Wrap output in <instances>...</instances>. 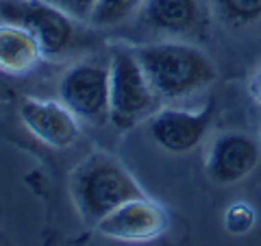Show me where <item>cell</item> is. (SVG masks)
Here are the masks:
<instances>
[{
    "instance_id": "obj_9",
    "label": "cell",
    "mask_w": 261,
    "mask_h": 246,
    "mask_svg": "<svg viewBox=\"0 0 261 246\" xmlns=\"http://www.w3.org/2000/svg\"><path fill=\"white\" fill-rule=\"evenodd\" d=\"M259 163V146L244 133H224L211 146L207 172L218 183H235L248 177Z\"/></svg>"
},
{
    "instance_id": "obj_10",
    "label": "cell",
    "mask_w": 261,
    "mask_h": 246,
    "mask_svg": "<svg viewBox=\"0 0 261 246\" xmlns=\"http://www.w3.org/2000/svg\"><path fill=\"white\" fill-rule=\"evenodd\" d=\"M144 18L154 31L172 37L196 35L205 27V11L198 0H146Z\"/></svg>"
},
{
    "instance_id": "obj_12",
    "label": "cell",
    "mask_w": 261,
    "mask_h": 246,
    "mask_svg": "<svg viewBox=\"0 0 261 246\" xmlns=\"http://www.w3.org/2000/svg\"><path fill=\"white\" fill-rule=\"evenodd\" d=\"M144 3L146 0H98L89 24L100 27V29L116 27V24L126 22L140 9H144Z\"/></svg>"
},
{
    "instance_id": "obj_8",
    "label": "cell",
    "mask_w": 261,
    "mask_h": 246,
    "mask_svg": "<svg viewBox=\"0 0 261 246\" xmlns=\"http://www.w3.org/2000/svg\"><path fill=\"white\" fill-rule=\"evenodd\" d=\"M20 120L29 129L31 135H35L39 142L57 151L70 149L79 139V125L76 116L59 101H35L24 98L20 103Z\"/></svg>"
},
{
    "instance_id": "obj_15",
    "label": "cell",
    "mask_w": 261,
    "mask_h": 246,
    "mask_svg": "<svg viewBox=\"0 0 261 246\" xmlns=\"http://www.w3.org/2000/svg\"><path fill=\"white\" fill-rule=\"evenodd\" d=\"M252 211L246 207V205H233L231 209H228V214H226V227H228V231H233V233H242V231H246V229H250L252 225Z\"/></svg>"
},
{
    "instance_id": "obj_2",
    "label": "cell",
    "mask_w": 261,
    "mask_h": 246,
    "mask_svg": "<svg viewBox=\"0 0 261 246\" xmlns=\"http://www.w3.org/2000/svg\"><path fill=\"white\" fill-rule=\"evenodd\" d=\"M70 192L87 227H96L120 205L146 196L128 170L107 155H94L81 163L72 175Z\"/></svg>"
},
{
    "instance_id": "obj_1",
    "label": "cell",
    "mask_w": 261,
    "mask_h": 246,
    "mask_svg": "<svg viewBox=\"0 0 261 246\" xmlns=\"http://www.w3.org/2000/svg\"><path fill=\"white\" fill-rule=\"evenodd\" d=\"M133 51L161 101L187 98L209 87L218 77L214 61L185 42H154Z\"/></svg>"
},
{
    "instance_id": "obj_5",
    "label": "cell",
    "mask_w": 261,
    "mask_h": 246,
    "mask_svg": "<svg viewBox=\"0 0 261 246\" xmlns=\"http://www.w3.org/2000/svg\"><path fill=\"white\" fill-rule=\"evenodd\" d=\"M109 65L100 61H81L59 81V101L79 120L100 125L109 120Z\"/></svg>"
},
{
    "instance_id": "obj_14",
    "label": "cell",
    "mask_w": 261,
    "mask_h": 246,
    "mask_svg": "<svg viewBox=\"0 0 261 246\" xmlns=\"http://www.w3.org/2000/svg\"><path fill=\"white\" fill-rule=\"evenodd\" d=\"M50 3L61 7L65 13H70L72 18H76L79 22H89L98 0H50Z\"/></svg>"
},
{
    "instance_id": "obj_3",
    "label": "cell",
    "mask_w": 261,
    "mask_h": 246,
    "mask_svg": "<svg viewBox=\"0 0 261 246\" xmlns=\"http://www.w3.org/2000/svg\"><path fill=\"white\" fill-rule=\"evenodd\" d=\"M109 120L118 129H130L157 111L161 98L130 48H113L109 59Z\"/></svg>"
},
{
    "instance_id": "obj_4",
    "label": "cell",
    "mask_w": 261,
    "mask_h": 246,
    "mask_svg": "<svg viewBox=\"0 0 261 246\" xmlns=\"http://www.w3.org/2000/svg\"><path fill=\"white\" fill-rule=\"evenodd\" d=\"M0 20L27 29L39 42L48 59L68 55L81 42L79 20L50 0H3Z\"/></svg>"
},
{
    "instance_id": "obj_7",
    "label": "cell",
    "mask_w": 261,
    "mask_h": 246,
    "mask_svg": "<svg viewBox=\"0 0 261 246\" xmlns=\"http://www.w3.org/2000/svg\"><path fill=\"white\" fill-rule=\"evenodd\" d=\"M214 103L205 105L200 111L185 109H161L154 111L148 122V133L163 151L168 153H190L207 135L211 118H214Z\"/></svg>"
},
{
    "instance_id": "obj_11",
    "label": "cell",
    "mask_w": 261,
    "mask_h": 246,
    "mask_svg": "<svg viewBox=\"0 0 261 246\" xmlns=\"http://www.w3.org/2000/svg\"><path fill=\"white\" fill-rule=\"evenodd\" d=\"M44 57L42 46L20 24L0 22V72L20 77L35 70Z\"/></svg>"
},
{
    "instance_id": "obj_13",
    "label": "cell",
    "mask_w": 261,
    "mask_h": 246,
    "mask_svg": "<svg viewBox=\"0 0 261 246\" xmlns=\"http://www.w3.org/2000/svg\"><path fill=\"white\" fill-rule=\"evenodd\" d=\"M218 7L231 24H252L261 20V0H218Z\"/></svg>"
},
{
    "instance_id": "obj_17",
    "label": "cell",
    "mask_w": 261,
    "mask_h": 246,
    "mask_svg": "<svg viewBox=\"0 0 261 246\" xmlns=\"http://www.w3.org/2000/svg\"><path fill=\"white\" fill-rule=\"evenodd\" d=\"M259 133H261V129H259Z\"/></svg>"
},
{
    "instance_id": "obj_6",
    "label": "cell",
    "mask_w": 261,
    "mask_h": 246,
    "mask_svg": "<svg viewBox=\"0 0 261 246\" xmlns=\"http://www.w3.org/2000/svg\"><path fill=\"white\" fill-rule=\"evenodd\" d=\"M168 216L157 203L146 196L120 205L105 216L94 229L100 235L118 242H150L166 231Z\"/></svg>"
},
{
    "instance_id": "obj_16",
    "label": "cell",
    "mask_w": 261,
    "mask_h": 246,
    "mask_svg": "<svg viewBox=\"0 0 261 246\" xmlns=\"http://www.w3.org/2000/svg\"><path fill=\"white\" fill-rule=\"evenodd\" d=\"M250 94H252V98L261 105V68L252 75V79H250Z\"/></svg>"
}]
</instances>
